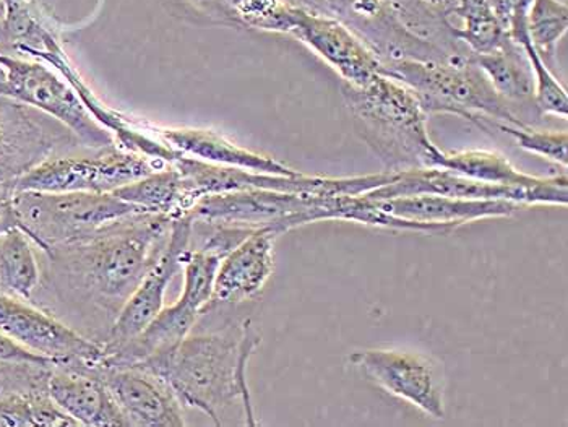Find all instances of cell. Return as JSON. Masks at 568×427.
Returning a JSON list of instances; mask_svg holds the SVG:
<instances>
[{
	"label": "cell",
	"instance_id": "15",
	"mask_svg": "<svg viewBox=\"0 0 568 427\" xmlns=\"http://www.w3.org/2000/svg\"><path fill=\"white\" fill-rule=\"evenodd\" d=\"M192 231L194 222L191 216L173 220L166 246L122 307L112 324L110 337L101 345L103 356L136 337L163 311L168 286L182 271L185 252L192 247Z\"/></svg>",
	"mask_w": 568,
	"mask_h": 427
},
{
	"label": "cell",
	"instance_id": "12",
	"mask_svg": "<svg viewBox=\"0 0 568 427\" xmlns=\"http://www.w3.org/2000/svg\"><path fill=\"white\" fill-rule=\"evenodd\" d=\"M0 334L58 364L94 367L103 348L30 301L0 294Z\"/></svg>",
	"mask_w": 568,
	"mask_h": 427
},
{
	"label": "cell",
	"instance_id": "16",
	"mask_svg": "<svg viewBox=\"0 0 568 427\" xmlns=\"http://www.w3.org/2000/svg\"><path fill=\"white\" fill-rule=\"evenodd\" d=\"M103 379L125 425L184 427V405L171 385L143 366L94 367Z\"/></svg>",
	"mask_w": 568,
	"mask_h": 427
},
{
	"label": "cell",
	"instance_id": "25",
	"mask_svg": "<svg viewBox=\"0 0 568 427\" xmlns=\"http://www.w3.org/2000/svg\"><path fill=\"white\" fill-rule=\"evenodd\" d=\"M34 247L20 227L0 234V294L31 303L41 283Z\"/></svg>",
	"mask_w": 568,
	"mask_h": 427
},
{
	"label": "cell",
	"instance_id": "31",
	"mask_svg": "<svg viewBox=\"0 0 568 427\" xmlns=\"http://www.w3.org/2000/svg\"><path fill=\"white\" fill-rule=\"evenodd\" d=\"M532 0H489L497 19L504 24L510 38L526 30V12Z\"/></svg>",
	"mask_w": 568,
	"mask_h": 427
},
{
	"label": "cell",
	"instance_id": "9",
	"mask_svg": "<svg viewBox=\"0 0 568 427\" xmlns=\"http://www.w3.org/2000/svg\"><path fill=\"white\" fill-rule=\"evenodd\" d=\"M0 94L61 122L90 149L115 143L114 135L91 115L64 77L43 62L0 52Z\"/></svg>",
	"mask_w": 568,
	"mask_h": 427
},
{
	"label": "cell",
	"instance_id": "20",
	"mask_svg": "<svg viewBox=\"0 0 568 427\" xmlns=\"http://www.w3.org/2000/svg\"><path fill=\"white\" fill-rule=\"evenodd\" d=\"M153 132L158 139L163 140L181 155L195 157L205 163L237 167L252 173L273 174V176H300L301 174L300 171L286 166L275 157L242 149L220 132L209 131V129H171L153 125Z\"/></svg>",
	"mask_w": 568,
	"mask_h": 427
},
{
	"label": "cell",
	"instance_id": "8",
	"mask_svg": "<svg viewBox=\"0 0 568 427\" xmlns=\"http://www.w3.org/2000/svg\"><path fill=\"white\" fill-rule=\"evenodd\" d=\"M75 150L58 153L38 164L13 182L17 191L112 194L166 166L140 153L129 152L118 143L103 149L85 146L83 153H75Z\"/></svg>",
	"mask_w": 568,
	"mask_h": 427
},
{
	"label": "cell",
	"instance_id": "1",
	"mask_svg": "<svg viewBox=\"0 0 568 427\" xmlns=\"http://www.w3.org/2000/svg\"><path fill=\"white\" fill-rule=\"evenodd\" d=\"M173 220L133 213L91 236L45 252L37 292L48 294L49 301L38 307L49 313L59 306L73 331L103 345L122 307L166 246Z\"/></svg>",
	"mask_w": 568,
	"mask_h": 427
},
{
	"label": "cell",
	"instance_id": "22",
	"mask_svg": "<svg viewBox=\"0 0 568 427\" xmlns=\"http://www.w3.org/2000/svg\"><path fill=\"white\" fill-rule=\"evenodd\" d=\"M121 201L131 203L143 213L181 218L195 206L187 182L173 163L160 167L149 176L112 192Z\"/></svg>",
	"mask_w": 568,
	"mask_h": 427
},
{
	"label": "cell",
	"instance_id": "35",
	"mask_svg": "<svg viewBox=\"0 0 568 427\" xmlns=\"http://www.w3.org/2000/svg\"><path fill=\"white\" fill-rule=\"evenodd\" d=\"M0 427H6V425H3V418H2V415H0Z\"/></svg>",
	"mask_w": 568,
	"mask_h": 427
},
{
	"label": "cell",
	"instance_id": "27",
	"mask_svg": "<svg viewBox=\"0 0 568 427\" xmlns=\"http://www.w3.org/2000/svg\"><path fill=\"white\" fill-rule=\"evenodd\" d=\"M529 41L547 68L556 62L557 45L568 30V7L562 0H532L526 12Z\"/></svg>",
	"mask_w": 568,
	"mask_h": 427
},
{
	"label": "cell",
	"instance_id": "6",
	"mask_svg": "<svg viewBox=\"0 0 568 427\" xmlns=\"http://www.w3.org/2000/svg\"><path fill=\"white\" fill-rule=\"evenodd\" d=\"M20 230L43 254L143 213L114 194L17 191Z\"/></svg>",
	"mask_w": 568,
	"mask_h": 427
},
{
	"label": "cell",
	"instance_id": "23",
	"mask_svg": "<svg viewBox=\"0 0 568 427\" xmlns=\"http://www.w3.org/2000/svg\"><path fill=\"white\" fill-rule=\"evenodd\" d=\"M473 61L483 70L496 93L511 103H532L535 77L524 48L508 40L503 48L487 54H473Z\"/></svg>",
	"mask_w": 568,
	"mask_h": 427
},
{
	"label": "cell",
	"instance_id": "21",
	"mask_svg": "<svg viewBox=\"0 0 568 427\" xmlns=\"http://www.w3.org/2000/svg\"><path fill=\"white\" fill-rule=\"evenodd\" d=\"M378 209L398 218L436 225L465 226L487 218L511 216L521 205L510 201H476V199L413 195V197L374 201Z\"/></svg>",
	"mask_w": 568,
	"mask_h": 427
},
{
	"label": "cell",
	"instance_id": "26",
	"mask_svg": "<svg viewBox=\"0 0 568 427\" xmlns=\"http://www.w3.org/2000/svg\"><path fill=\"white\" fill-rule=\"evenodd\" d=\"M459 27H455V37L471 54H487L503 48L510 34L497 19L489 0H458L452 10Z\"/></svg>",
	"mask_w": 568,
	"mask_h": 427
},
{
	"label": "cell",
	"instance_id": "13",
	"mask_svg": "<svg viewBox=\"0 0 568 427\" xmlns=\"http://www.w3.org/2000/svg\"><path fill=\"white\" fill-rule=\"evenodd\" d=\"M284 34L300 40L322 61L327 62L351 87H364L381 75V61L374 51L354 34L346 24L301 7H287Z\"/></svg>",
	"mask_w": 568,
	"mask_h": 427
},
{
	"label": "cell",
	"instance_id": "28",
	"mask_svg": "<svg viewBox=\"0 0 568 427\" xmlns=\"http://www.w3.org/2000/svg\"><path fill=\"white\" fill-rule=\"evenodd\" d=\"M514 41L524 48L529 65H531L532 77H535V98H532V103H535L536 110H538L541 115H556V118L567 119V90L564 89L562 83L552 75L550 69L545 64V61L539 58L538 52L532 48L531 41H529L528 30L521 31Z\"/></svg>",
	"mask_w": 568,
	"mask_h": 427
},
{
	"label": "cell",
	"instance_id": "19",
	"mask_svg": "<svg viewBox=\"0 0 568 427\" xmlns=\"http://www.w3.org/2000/svg\"><path fill=\"white\" fill-rule=\"evenodd\" d=\"M49 397L77 426L128 427L106 384L88 366L55 364Z\"/></svg>",
	"mask_w": 568,
	"mask_h": 427
},
{
	"label": "cell",
	"instance_id": "17",
	"mask_svg": "<svg viewBox=\"0 0 568 427\" xmlns=\"http://www.w3.org/2000/svg\"><path fill=\"white\" fill-rule=\"evenodd\" d=\"M58 363H0V415L6 427L77 426L49 397Z\"/></svg>",
	"mask_w": 568,
	"mask_h": 427
},
{
	"label": "cell",
	"instance_id": "34",
	"mask_svg": "<svg viewBox=\"0 0 568 427\" xmlns=\"http://www.w3.org/2000/svg\"><path fill=\"white\" fill-rule=\"evenodd\" d=\"M0 363H55L0 334Z\"/></svg>",
	"mask_w": 568,
	"mask_h": 427
},
{
	"label": "cell",
	"instance_id": "3",
	"mask_svg": "<svg viewBox=\"0 0 568 427\" xmlns=\"http://www.w3.org/2000/svg\"><path fill=\"white\" fill-rule=\"evenodd\" d=\"M357 134L381 157L388 173L433 167L438 146L427 131V115L416 94L392 77H375L364 87L343 83Z\"/></svg>",
	"mask_w": 568,
	"mask_h": 427
},
{
	"label": "cell",
	"instance_id": "14",
	"mask_svg": "<svg viewBox=\"0 0 568 427\" xmlns=\"http://www.w3.org/2000/svg\"><path fill=\"white\" fill-rule=\"evenodd\" d=\"M351 363L387 394L416 406L424 415H445L444 377L440 367L427 356L403 349H361Z\"/></svg>",
	"mask_w": 568,
	"mask_h": 427
},
{
	"label": "cell",
	"instance_id": "29",
	"mask_svg": "<svg viewBox=\"0 0 568 427\" xmlns=\"http://www.w3.org/2000/svg\"><path fill=\"white\" fill-rule=\"evenodd\" d=\"M493 129L510 135L517 142L520 149L526 152L535 153L554 163L562 164L567 167L568 164V134L567 132L559 131H536L529 128L528 124L510 125V124H494Z\"/></svg>",
	"mask_w": 568,
	"mask_h": 427
},
{
	"label": "cell",
	"instance_id": "4",
	"mask_svg": "<svg viewBox=\"0 0 568 427\" xmlns=\"http://www.w3.org/2000/svg\"><path fill=\"white\" fill-rule=\"evenodd\" d=\"M381 72L408 87L427 115H459L484 131L494 124H526L496 93L473 54L454 61L387 62Z\"/></svg>",
	"mask_w": 568,
	"mask_h": 427
},
{
	"label": "cell",
	"instance_id": "2",
	"mask_svg": "<svg viewBox=\"0 0 568 427\" xmlns=\"http://www.w3.org/2000/svg\"><path fill=\"white\" fill-rule=\"evenodd\" d=\"M258 345L261 337L245 321L223 332L189 335L170 352L135 366L163 377L182 405L205 413L216 426L223 425L221 411L236 400L244 405L247 425L257 426L247 367Z\"/></svg>",
	"mask_w": 568,
	"mask_h": 427
},
{
	"label": "cell",
	"instance_id": "10",
	"mask_svg": "<svg viewBox=\"0 0 568 427\" xmlns=\"http://www.w3.org/2000/svg\"><path fill=\"white\" fill-rule=\"evenodd\" d=\"M369 201L413 197V195H440V197L476 199V201H510L521 206H567V173L542 177L535 187H504L468 180L454 171L442 167H417L399 171L395 180L374 191L361 194Z\"/></svg>",
	"mask_w": 568,
	"mask_h": 427
},
{
	"label": "cell",
	"instance_id": "5",
	"mask_svg": "<svg viewBox=\"0 0 568 427\" xmlns=\"http://www.w3.org/2000/svg\"><path fill=\"white\" fill-rule=\"evenodd\" d=\"M353 195L278 192L265 189L226 192L200 199L189 216L205 225L270 227L278 236L308 223L343 220L351 222Z\"/></svg>",
	"mask_w": 568,
	"mask_h": 427
},
{
	"label": "cell",
	"instance_id": "11",
	"mask_svg": "<svg viewBox=\"0 0 568 427\" xmlns=\"http://www.w3.org/2000/svg\"><path fill=\"white\" fill-rule=\"evenodd\" d=\"M82 143L61 122L0 94V182H16L38 164Z\"/></svg>",
	"mask_w": 568,
	"mask_h": 427
},
{
	"label": "cell",
	"instance_id": "30",
	"mask_svg": "<svg viewBox=\"0 0 568 427\" xmlns=\"http://www.w3.org/2000/svg\"><path fill=\"white\" fill-rule=\"evenodd\" d=\"M242 27L282 33L286 17V0H227Z\"/></svg>",
	"mask_w": 568,
	"mask_h": 427
},
{
	"label": "cell",
	"instance_id": "36",
	"mask_svg": "<svg viewBox=\"0 0 568 427\" xmlns=\"http://www.w3.org/2000/svg\"><path fill=\"white\" fill-rule=\"evenodd\" d=\"M452 2H454L455 6H457L458 0H452Z\"/></svg>",
	"mask_w": 568,
	"mask_h": 427
},
{
	"label": "cell",
	"instance_id": "7",
	"mask_svg": "<svg viewBox=\"0 0 568 427\" xmlns=\"http://www.w3.org/2000/svg\"><path fill=\"white\" fill-rule=\"evenodd\" d=\"M221 255L205 248L191 247L184 255V286L181 297L163 311L125 345L101 358V367L135 366L154 356L163 355L187 338L199 317L205 314L212 299L213 283L219 272Z\"/></svg>",
	"mask_w": 568,
	"mask_h": 427
},
{
	"label": "cell",
	"instance_id": "32",
	"mask_svg": "<svg viewBox=\"0 0 568 427\" xmlns=\"http://www.w3.org/2000/svg\"><path fill=\"white\" fill-rule=\"evenodd\" d=\"M199 13L212 20L213 23L224 27L244 28L237 19L236 13L231 10L227 0H187Z\"/></svg>",
	"mask_w": 568,
	"mask_h": 427
},
{
	"label": "cell",
	"instance_id": "24",
	"mask_svg": "<svg viewBox=\"0 0 568 427\" xmlns=\"http://www.w3.org/2000/svg\"><path fill=\"white\" fill-rule=\"evenodd\" d=\"M433 167L454 171L468 180L504 185V187H535L542 181V177L521 173L500 153L487 152V150H463V152L448 153L438 149L433 160Z\"/></svg>",
	"mask_w": 568,
	"mask_h": 427
},
{
	"label": "cell",
	"instance_id": "33",
	"mask_svg": "<svg viewBox=\"0 0 568 427\" xmlns=\"http://www.w3.org/2000/svg\"><path fill=\"white\" fill-rule=\"evenodd\" d=\"M16 194L17 189L13 182H0V234L20 227Z\"/></svg>",
	"mask_w": 568,
	"mask_h": 427
},
{
	"label": "cell",
	"instance_id": "18",
	"mask_svg": "<svg viewBox=\"0 0 568 427\" xmlns=\"http://www.w3.org/2000/svg\"><path fill=\"white\" fill-rule=\"evenodd\" d=\"M276 237L278 234L270 227H258L224 255L206 311L221 304L244 303L262 293L275 267Z\"/></svg>",
	"mask_w": 568,
	"mask_h": 427
}]
</instances>
